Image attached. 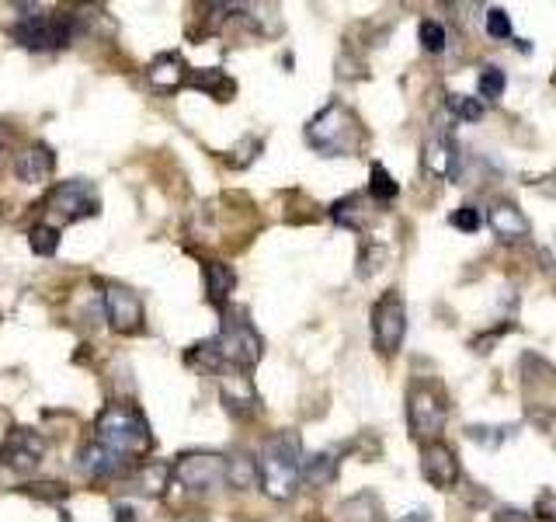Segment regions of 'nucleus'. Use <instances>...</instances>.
Segmentation results:
<instances>
[{"label":"nucleus","instance_id":"nucleus-1","mask_svg":"<svg viewBox=\"0 0 556 522\" xmlns=\"http://www.w3.org/2000/svg\"><path fill=\"white\" fill-rule=\"evenodd\" d=\"M94 442H101L115 456L136 463L139 456H146L154 450V432H150L146 414L136 404L115 401L108 408H101V414L94 418Z\"/></svg>","mask_w":556,"mask_h":522},{"label":"nucleus","instance_id":"nucleus-2","mask_svg":"<svg viewBox=\"0 0 556 522\" xmlns=\"http://www.w3.org/2000/svg\"><path fill=\"white\" fill-rule=\"evenodd\" d=\"M258 474H261V488L265 495H271L275 501H289L303 480V442L299 432H278L271 435L261 450L258 460Z\"/></svg>","mask_w":556,"mask_h":522},{"label":"nucleus","instance_id":"nucleus-3","mask_svg":"<svg viewBox=\"0 0 556 522\" xmlns=\"http://www.w3.org/2000/svg\"><path fill=\"white\" fill-rule=\"evenodd\" d=\"M306 143L324 157H348L365 143V133L341 101H331L324 112H316L306 122Z\"/></svg>","mask_w":556,"mask_h":522},{"label":"nucleus","instance_id":"nucleus-4","mask_svg":"<svg viewBox=\"0 0 556 522\" xmlns=\"http://www.w3.org/2000/svg\"><path fill=\"white\" fill-rule=\"evenodd\" d=\"M216 345H220V356H222V365H233V369H240L247 373L250 365L261 363V356H265V341L261 335L250 327V320L247 318H230L222 320V331L216 335Z\"/></svg>","mask_w":556,"mask_h":522},{"label":"nucleus","instance_id":"nucleus-5","mask_svg":"<svg viewBox=\"0 0 556 522\" xmlns=\"http://www.w3.org/2000/svg\"><path fill=\"white\" fill-rule=\"evenodd\" d=\"M77 24L70 14H28L7 28V35L24 49H60L73 39Z\"/></svg>","mask_w":556,"mask_h":522},{"label":"nucleus","instance_id":"nucleus-6","mask_svg":"<svg viewBox=\"0 0 556 522\" xmlns=\"http://www.w3.org/2000/svg\"><path fill=\"white\" fill-rule=\"evenodd\" d=\"M445 418H448V408H445L442 394L424 380L410 384V390H407V425L414 432V439L435 442L438 432L445 429Z\"/></svg>","mask_w":556,"mask_h":522},{"label":"nucleus","instance_id":"nucleus-7","mask_svg":"<svg viewBox=\"0 0 556 522\" xmlns=\"http://www.w3.org/2000/svg\"><path fill=\"white\" fill-rule=\"evenodd\" d=\"M407 335V307L397 289L379 296V303L372 307V345L382 356H397Z\"/></svg>","mask_w":556,"mask_h":522},{"label":"nucleus","instance_id":"nucleus-8","mask_svg":"<svg viewBox=\"0 0 556 522\" xmlns=\"http://www.w3.org/2000/svg\"><path fill=\"white\" fill-rule=\"evenodd\" d=\"M171 477L188 491H216L226 484V456L222 453H184L171 467Z\"/></svg>","mask_w":556,"mask_h":522},{"label":"nucleus","instance_id":"nucleus-9","mask_svg":"<svg viewBox=\"0 0 556 522\" xmlns=\"http://www.w3.org/2000/svg\"><path fill=\"white\" fill-rule=\"evenodd\" d=\"M45 209L56 213L63 223H77V220L98 216V213H101V203H98V192H94L88 182L73 178V182H63V185L52 188V195H49Z\"/></svg>","mask_w":556,"mask_h":522},{"label":"nucleus","instance_id":"nucleus-10","mask_svg":"<svg viewBox=\"0 0 556 522\" xmlns=\"http://www.w3.org/2000/svg\"><path fill=\"white\" fill-rule=\"evenodd\" d=\"M105 318H108L111 331L118 335H139L146 324V310L139 293L126 289V286H105Z\"/></svg>","mask_w":556,"mask_h":522},{"label":"nucleus","instance_id":"nucleus-11","mask_svg":"<svg viewBox=\"0 0 556 522\" xmlns=\"http://www.w3.org/2000/svg\"><path fill=\"white\" fill-rule=\"evenodd\" d=\"M45 456V439L32 429H11L0 446V463H7L14 474H32Z\"/></svg>","mask_w":556,"mask_h":522},{"label":"nucleus","instance_id":"nucleus-12","mask_svg":"<svg viewBox=\"0 0 556 522\" xmlns=\"http://www.w3.org/2000/svg\"><path fill=\"white\" fill-rule=\"evenodd\" d=\"M421 474L428 484H435V488L448 491V488H459L463 470H459V460H456V453H452V446L442 442V439H435V442H424Z\"/></svg>","mask_w":556,"mask_h":522},{"label":"nucleus","instance_id":"nucleus-13","mask_svg":"<svg viewBox=\"0 0 556 522\" xmlns=\"http://www.w3.org/2000/svg\"><path fill=\"white\" fill-rule=\"evenodd\" d=\"M220 397L222 404H226V411L230 414H237V418H250L254 411L261 408V397H258V390H254V384H250V376L247 373H226L220 380Z\"/></svg>","mask_w":556,"mask_h":522},{"label":"nucleus","instance_id":"nucleus-14","mask_svg":"<svg viewBox=\"0 0 556 522\" xmlns=\"http://www.w3.org/2000/svg\"><path fill=\"white\" fill-rule=\"evenodd\" d=\"M188 77H192V70H188V63L181 60L178 52H164V56H156L154 63L146 67V84L160 94H174L178 88L188 84Z\"/></svg>","mask_w":556,"mask_h":522},{"label":"nucleus","instance_id":"nucleus-15","mask_svg":"<svg viewBox=\"0 0 556 522\" xmlns=\"http://www.w3.org/2000/svg\"><path fill=\"white\" fill-rule=\"evenodd\" d=\"M133 463L115 456L111 450H105L101 442H88L80 450V474L90 477V480H111V477H122Z\"/></svg>","mask_w":556,"mask_h":522},{"label":"nucleus","instance_id":"nucleus-16","mask_svg":"<svg viewBox=\"0 0 556 522\" xmlns=\"http://www.w3.org/2000/svg\"><path fill=\"white\" fill-rule=\"evenodd\" d=\"M487 223H490V230H494V237L504 241V244H518V241L529 237V220L518 213V205L504 203V199L490 203Z\"/></svg>","mask_w":556,"mask_h":522},{"label":"nucleus","instance_id":"nucleus-17","mask_svg":"<svg viewBox=\"0 0 556 522\" xmlns=\"http://www.w3.org/2000/svg\"><path fill=\"white\" fill-rule=\"evenodd\" d=\"M52 171H56V154H52L45 143H32V147H24L22 154H18V160H14V175H18L24 185L49 182Z\"/></svg>","mask_w":556,"mask_h":522},{"label":"nucleus","instance_id":"nucleus-18","mask_svg":"<svg viewBox=\"0 0 556 522\" xmlns=\"http://www.w3.org/2000/svg\"><path fill=\"white\" fill-rule=\"evenodd\" d=\"M202 279H205V296H209V303L220 307V310H226L230 293H233V286H237V272H233L226 261H205V265H202Z\"/></svg>","mask_w":556,"mask_h":522},{"label":"nucleus","instance_id":"nucleus-19","mask_svg":"<svg viewBox=\"0 0 556 522\" xmlns=\"http://www.w3.org/2000/svg\"><path fill=\"white\" fill-rule=\"evenodd\" d=\"M459 154H456V143L448 137H435L424 143V167L438 178H456L459 175Z\"/></svg>","mask_w":556,"mask_h":522},{"label":"nucleus","instance_id":"nucleus-20","mask_svg":"<svg viewBox=\"0 0 556 522\" xmlns=\"http://www.w3.org/2000/svg\"><path fill=\"white\" fill-rule=\"evenodd\" d=\"M188 88H199V91L212 94L216 101H230V98L237 94V84H233V77H226L220 67L192 70V77H188Z\"/></svg>","mask_w":556,"mask_h":522},{"label":"nucleus","instance_id":"nucleus-21","mask_svg":"<svg viewBox=\"0 0 556 522\" xmlns=\"http://www.w3.org/2000/svg\"><path fill=\"white\" fill-rule=\"evenodd\" d=\"M226 484L237 488V491H247L254 484H261V474H258V460L247 453L226 456Z\"/></svg>","mask_w":556,"mask_h":522},{"label":"nucleus","instance_id":"nucleus-22","mask_svg":"<svg viewBox=\"0 0 556 522\" xmlns=\"http://www.w3.org/2000/svg\"><path fill=\"white\" fill-rule=\"evenodd\" d=\"M337 477V453L324 450V453H313L310 460H303V484L310 488H324Z\"/></svg>","mask_w":556,"mask_h":522},{"label":"nucleus","instance_id":"nucleus-23","mask_svg":"<svg viewBox=\"0 0 556 522\" xmlns=\"http://www.w3.org/2000/svg\"><path fill=\"white\" fill-rule=\"evenodd\" d=\"M341 516L348 522H382V508H379V501L365 491V495H358V498L344 501V505H341Z\"/></svg>","mask_w":556,"mask_h":522},{"label":"nucleus","instance_id":"nucleus-24","mask_svg":"<svg viewBox=\"0 0 556 522\" xmlns=\"http://www.w3.org/2000/svg\"><path fill=\"white\" fill-rule=\"evenodd\" d=\"M167 480H171V467L167 463H146V467H139V477H136V488L143 491V495H164V488H167Z\"/></svg>","mask_w":556,"mask_h":522},{"label":"nucleus","instance_id":"nucleus-25","mask_svg":"<svg viewBox=\"0 0 556 522\" xmlns=\"http://www.w3.org/2000/svg\"><path fill=\"white\" fill-rule=\"evenodd\" d=\"M369 195L376 203H393L401 195V185L393 182V175L382 164H372V171H369Z\"/></svg>","mask_w":556,"mask_h":522},{"label":"nucleus","instance_id":"nucleus-26","mask_svg":"<svg viewBox=\"0 0 556 522\" xmlns=\"http://www.w3.org/2000/svg\"><path fill=\"white\" fill-rule=\"evenodd\" d=\"M28 244L35 254H42V258H52L56 248H60V230L52 227V223H35L32 233H28Z\"/></svg>","mask_w":556,"mask_h":522},{"label":"nucleus","instance_id":"nucleus-27","mask_svg":"<svg viewBox=\"0 0 556 522\" xmlns=\"http://www.w3.org/2000/svg\"><path fill=\"white\" fill-rule=\"evenodd\" d=\"M504 88H508V77L501 67H487L476 81V91H480V101H497L504 98Z\"/></svg>","mask_w":556,"mask_h":522},{"label":"nucleus","instance_id":"nucleus-28","mask_svg":"<svg viewBox=\"0 0 556 522\" xmlns=\"http://www.w3.org/2000/svg\"><path fill=\"white\" fill-rule=\"evenodd\" d=\"M358 195H344V199H337L331 205V216L341 223V227H352V230H362L365 227V220H362V209H358Z\"/></svg>","mask_w":556,"mask_h":522},{"label":"nucleus","instance_id":"nucleus-29","mask_svg":"<svg viewBox=\"0 0 556 522\" xmlns=\"http://www.w3.org/2000/svg\"><path fill=\"white\" fill-rule=\"evenodd\" d=\"M418 39H421V49L424 52H445V46H448V35H445V24L435 22V18H424L421 28H418Z\"/></svg>","mask_w":556,"mask_h":522},{"label":"nucleus","instance_id":"nucleus-30","mask_svg":"<svg viewBox=\"0 0 556 522\" xmlns=\"http://www.w3.org/2000/svg\"><path fill=\"white\" fill-rule=\"evenodd\" d=\"M448 112L463 122H480L484 119V101L480 98H469V94H448Z\"/></svg>","mask_w":556,"mask_h":522},{"label":"nucleus","instance_id":"nucleus-31","mask_svg":"<svg viewBox=\"0 0 556 522\" xmlns=\"http://www.w3.org/2000/svg\"><path fill=\"white\" fill-rule=\"evenodd\" d=\"M382 261H386V248L376 244V241H369V244L362 248V254H358V275H362V279L376 275L379 269H382Z\"/></svg>","mask_w":556,"mask_h":522},{"label":"nucleus","instance_id":"nucleus-32","mask_svg":"<svg viewBox=\"0 0 556 522\" xmlns=\"http://www.w3.org/2000/svg\"><path fill=\"white\" fill-rule=\"evenodd\" d=\"M448 223L456 230H463V233H476V230L484 227V216H480V209L476 205H459V209H452V216H448Z\"/></svg>","mask_w":556,"mask_h":522},{"label":"nucleus","instance_id":"nucleus-33","mask_svg":"<svg viewBox=\"0 0 556 522\" xmlns=\"http://www.w3.org/2000/svg\"><path fill=\"white\" fill-rule=\"evenodd\" d=\"M487 35L490 39H512V18L504 7H490L487 11Z\"/></svg>","mask_w":556,"mask_h":522},{"label":"nucleus","instance_id":"nucleus-34","mask_svg":"<svg viewBox=\"0 0 556 522\" xmlns=\"http://www.w3.org/2000/svg\"><path fill=\"white\" fill-rule=\"evenodd\" d=\"M28 495H35V498L42 501H63L67 498V488L56 484V480H39V484H28Z\"/></svg>","mask_w":556,"mask_h":522},{"label":"nucleus","instance_id":"nucleus-35","mask_svg":"<svg viewBox=\"0 0 556 522\" xmlns=\"http://www.w3.org/2000/svg\"><path fill=\"white\" fill-rule=\"evenodd\" d=\"M490 522H532V516L522 512V508H514V505H501V508L490 516Z\"/></svg>","mask_w":556,"mask_h":522},{"label":"nucleus","instance_id":"nucleus-36","mask_svg":"<svg viewBox=\"0 0 556 522\" xmlns=\"http://www.w3.org/2000/svg\"><path fill=\"white\" fill-rule=\"evenodd\" d=\"M535 512H539V519L556 522V495H553V491L539 495V501H535Z\"/></svg>","mask_w":556,"mask_h":522},{"label":"nucleus","instance_id":"nucleus-37","mask_svg":"<svg viewBox=\"0 0 556 522\" xmlns=\"http://www.w3.org/2000/svg\"><path fill=\"white\" fill-rule=\"evenodd\" d=\"M401 522H428V512H424V508H418V512H407Z\"/></svg>","mask_w":556,"mask_h":522}]
</instances>
